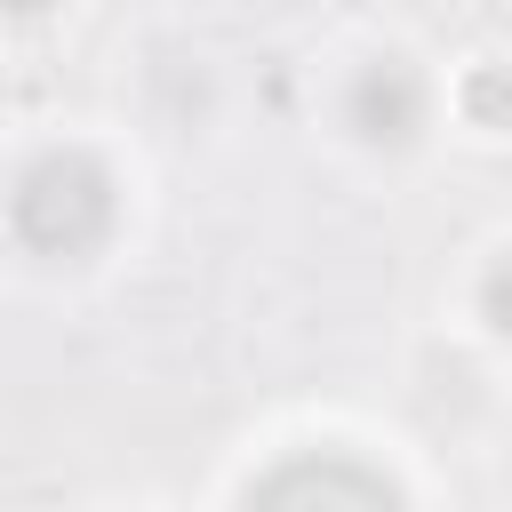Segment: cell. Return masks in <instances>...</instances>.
I'll use <instances>...</instances> for the list:
<instances>
[{
  "instance_id": "7a4b0ae2",
  "label": "cell",
  "mask_w": 512,
  "mask_h": 512,
  "mask_svg": "<svg viewBox=\"0 0 512 512\" xmlns=\"http://www.w3.org/2000/svg\"><path fill=\"white\" fill-rule=\"evenodd\" d=\"M248 512H408V504H400V488H392L384 472H368L360 456L312 448V456L272 464V472L248 488Z\"/></svg>"
},
{
  "instance_id": "277c9868",
  "label": "cell",
  "mask_w": 512,
  "mask_h": 512,
  "mask_svg": "<svg viewBox=\"0 0 512 512\" xmlns=\"http://www.w3.org/2000/svg\"><path fill=\"white\" fill-rule=\"evenodd\" d=\"M464 112H472L480 128H512V72L480 64V72L464 80Z\"/></svg>"
},
{
  "instance_id": "8992f818",
  "label": "cell",
  "mask_w": 512,
  "mask_h": 512,
  "mask_svg": "<svg viewBox=\"0 0 512 512\" xmlns=\"http://www.w3.org/2000/svg\"><path fill=\"white\" fill-rule=\"evenodd\" d=\"M8 16H40V8H56V0H0Z\"/></svg>"
},
{
  "instance_id": "5b68a950",
  "label": "cell",
  "mask_w": 512,
  "mask_h": 512,
  "mask_svg": "<svg viewBox=\"0 0 512 512\" xmlns=\"http://www.w3.org/2000/svg\"><path fill=\"white\" fill-rule=\"evenodd\" d=\"M480 312H488V328H496V336H512V256H496V264H488V280H480Z\"/></svg>"
},
{
  "instance_id": "3957f363",
  "label": "cell",
  "mask_w": 512,
  "mask_h": 512,
  "mask_svg": "<svg viewBox=\"0 0 512 512\" xmlns=\"http://www.w3.org/2000/svg\"><path fill=\"white\" fill-rule=\"evenodd\" d=\"M424 112H432V88H424V72L408 56H368L352 72V88H344V128L360 144H376V152L416 144L424 136Z\"/></svg>"
},
{
  "instance_id": "6da1fadb",
  "label": "cell",
  "mask_w": 512,
  "mask_h": 512,
  "mask_svg": "<svg viewBox=\"0 0 512 512\" xmlns=\"http://www.w3.org/2000/svg\"><path fill=\"white\" fill-rule=\"evenodd\" d=\"M120 224V184L96 152L80 144H48L40 160L16 168L8 184V232L40 256V264H80L112 240Z\"/></svg>"
}]
</instances>
